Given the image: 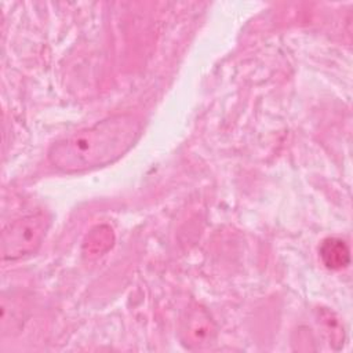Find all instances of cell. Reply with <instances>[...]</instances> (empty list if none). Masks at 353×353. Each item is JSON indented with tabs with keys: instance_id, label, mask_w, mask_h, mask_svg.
Returning a JSON list of instances; mask_svg holds the SVG:
<instances>
[{
	"instance_id": "4",
	"label": "cell",
	"mask_w": 353,
	"mask_h": 353,
	"mask_svg": "<svg viewBox=\"0 0 353 353\" xmlns=\"http://www.w3.org/2000/svg\"><path fill=\"white\" fill-rule=\"evenodd\" d=\"M319 255L325 268L331 270H339L350 262L349 244L339 237H327L319 247Z\"/></svg>"
},
{
	"instance_id": "5",
	"label": "cell",
	"mask_w": 353,
	"mask_h": 353,
	"mask_svg": "<svg viewBox=\"0 0 353 353\" xmlns=\"http://www.w3.org/2000/svg\"><path fill=\"white\" fill-rule=\"evenodd\" d=\"M114 243V233L109 225H97L85 236L83 241V252L95 258L112 248Z\"/></svg>"
},
{
	"instance_id": "1",
	"label": "cell",
	"mask_w": 353,
	"mask_h": 353,
	"mask_svg": "<svg viewBox=\"0 0 353 353\" xmlns=\"http://www.w3.org/2000/svg\"><path fill=\"white\" fill-rule=\"evenodd\" d=\"M142 124L132 113H119L58 139L48 149L50 163L73 174L108 165L125 154L141 135Z\"/></svg>"
},
{
	"instance_id": "2",
	"label": "cell",
	"mask_w": 353,
	"mask_h": 353,
	"mask_svg": "<svg viewBox=\"0 0 353 353\" xmlns=\"http://www.w3.org/2000/svg\"><path fill=\"white\" fill-rule=\"evenodd\" d=\"M50 226L44 212H34L11 222L1 233L3 261H18L34 254L41 245Z\"/></svg>"
},
{
	"instance_id": "3",
	"label": "cell",
	"mask_w": 353,
	"mask_h": 353,
	"mask_svg": "<svg viewBox=\"0 0 353 353\" xmlns=\"http://www.w3.org/2000/svg\"><path fill=\"white\" fill-rule=\"evenodd\" d=\"M182 332L185 334V341H188V345L201 346L212 338V321L203 309L197 307L188 314V320H185Z\"/></svg>"
}]
</instances>
